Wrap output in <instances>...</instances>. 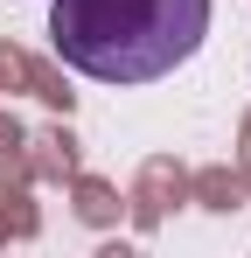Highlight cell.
<instances>
[{"label":"cell","mask_w":251,"mask_h":258,"mask_svg":"<svg viewBox=\"0 0 251 258\" xmlns=\"http://www.w3.org/2000/svg\"><path fill=\"white\" fill-rule=\"evenodd\" d=\"M216 0H49V49L91 84H161L209 35Z\"/></svg>","instance_id":"obj_1"}]
</instances>
